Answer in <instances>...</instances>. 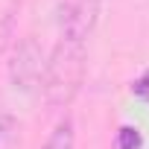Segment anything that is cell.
<instances>
[{
	"label": "cell",
	"mask_w": 149,
	"mask_h": 149,
	"mask_svg": "<svg viewBox=\"0 0 149 149\" xmlns=\"http://www.w3.org/2000/svg\"><path fill=\"white\" fill-rule=\"evenodd\" d=\"M85 82V47L56 41L47 70H44V97L53 108H67L76 100L79 88Z\"/></svg>",
	"instance_id": "cell-1"
},
{
	"label": "cell",
	"mask_w": 149,
	"mask_h": 149,
	"mask_svg": "<svg viewBox=\"0 0 149 149\" xmlns=\"http://www.w3.org/2000/svg\"><path fill=\"white\" fill-rule=\"evenodd\" d=\"M44 70L47 58L35 38H21L12 47L9 56V85L18 94H35L44 88Z\"/></svg>",
	"instance_id": "cell-2"
},
{
	"label": "cell",
	"mask_w": 149,
	"mask_h": 149,
	"mask_svg": "<svg viewBox=\"0 0 149 149\" xmlns=\"http://www.w3.org/2000/svg\"><path fill=\"white\" fill-rule=\"evenodd\" d=\"M100 15V0H61L58 6V41L88 47Z\"/></svg>",
	"instance_id": "cell-3"
},
{
	"label": "cell",
	"mask_w": 149,
	"mask_h": 149,
	"mask_svg": "<svg viewBox=\"0 0 149 149\" xmlns=\"http://www.w3.org/2000/svg\"><path fill=\"white\" fill-rule=\"evenodd\" d=\"M41 149H76V123H73L70 114H61L56 120Z\"/></svg>",
	"instance_id": "cell-4"
},
{
	"label": "cell",
	"mask_w": 149,
	"mask_h": 149,
	"mask_svg": "<svg viewBox=\"0 0 149 149\" xmlns=\"http://www.w3.org/2000/svg\"><path fill=\"white\" fill-rule=\"evenodd\" d=\"M18 140V117L0 111V149H12Z\"/></svg>",
	"instance_id": "cell-5"
},
{
	"label": "cell",
	"mask_w": 149,
	"mask_h": 149,
	"mask_svg": "<svg viewBox=\"0 0 149 149\" xmlns=\"http://www.w3.org/2000/svg\"><path fill=\"white\" fill-rule=\"evenodd\" d=\"M117 149H143V132L137 126H120L117 137H114Z\"/></svg>",
	"instance_id": "cell-6"
},
{
	"label": "cell",
	"mask_w": 149,
	"mask_h": 149,
	"mask_svg": "<svg viewBox=\"0 0 149 149\" xmlns=\"http://www.w3.org/2000/svg\"><path fill=\"white\" fill-rule=\"evenodd\" d=\"M132 94L140 97V100H149V70H143V76L132 85Z\"/></svg>",
	"instance_id": "cell-7"
}]
</instances>
